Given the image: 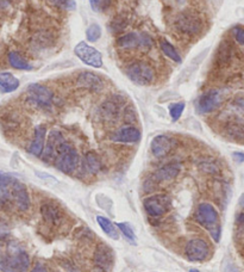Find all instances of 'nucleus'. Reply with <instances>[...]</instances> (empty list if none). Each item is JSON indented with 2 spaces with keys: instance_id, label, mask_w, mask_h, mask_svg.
<instances>
[{
  "instance_id": "nucleus-42",
  "label": "nucleus",
  "mask_w": 244,
  "mask_h": 272,
  "mask_svg": "<svg viewBox=\"0 0 244 272\" xmlns=\"http://www.w3.org/2000/svg\"><path fill=\"white\" fill-rule=\"evenodd\" d=\"M236 225L240 232H244V213H239L236 216Z\"/></svg>"
},
{
  "instance_id": "nucleus-45",
  "label": "nucleus",
  "mask_w": 244,
  "mask_h": 272,
  "mask_svg": "<svg viewBox=\"0 0 244 272\" xmlns=\"http://www.w3.org/2000/svg\"><path fill=\"white\" fill-rule=\"evenodd\" d=\"M11 6V0H0V9H9Z\"/></svg>"
},
{
  "instance_id": "nucleus-8",
  "label": "nucleus",
  "mask_w": 244,
  "mask_h": 272,
  "mask_svg": "<svg viewBox=\"0 0 244 272\" xmlns=\"http://www.w3.org/2000/svg\"><path fill=\"white\" fill-rule=\"evenodd\" d=\"M174 25H175L176 30L181 32V34L193 36L199 34L200 30L203 28V22L196 13L186 11L181 12L175 18Z\"/></svg>"
},
{
  "instance_id": "nucleus-18",
  "label": "nucleus",
  "mask_w": 244,
  "mask_h": 272,
  "mask_svg": "<svg viewBox=\"0 0 244 272\" xmlns=\"http://www.w3.org/2000/svg\"><path fill=\"white\" fill-rule=\"evenodd\" d=\"M76 85L79 87L91 89V91L99 92L104 88V80L102 77L93 72H81L76 78Z\"/></svg>"
},
{
  "instance_id": "nucleus-41",
  "label": "nucleus",
  "mask_w": 244,
  "mask_h": 272,
  "mask_svg": "<svg viewBox=\"0 0 244 272\" xmlns=\"http://www.w3.org/2000/svg\"><path fill=\"white\" fill-rule=\"evenodd\" d=\"M60 265H61L67 272H78V268H76L75 264L72 263V261L68 259H62L60 261Z\"/></svg>"
},
{
  "instance_id": "nucleus-34",
  "label": "nucleus",
  "mask_w": 244,
  "mask_h": 272,
  "mask_svg": "<svg viewBox=\"0 0 244 272\" xmlns=\"http://www.w3.org/2000/svg\"><path fill=\"white\" fill-rule=\"evenodd\" d=\"M2 122H3V127H4L6 130H15V129L18 128V125H19L18 118H17V116L13 114L5 115L4 117H3Z\"/></svg>"
},
{
  "instance_id": "nucleus-15",
  "label": "nucleus",
  "mask_w": 244,
  "mask_h": 272,
  "mask_svg": "<svg viewBox=\"0 0 244 272\" xmlns=\"http://www.w3.org/2000/svg\"><path fill=\"white\" fill-rule=\"evenodd\" d=\"M12 201L15 203L16 208L19 211L24 213L29 210L30 205H31V200H30V195L26 187L17 179L16 183L12 185Z\"/></svg>"
},
{
  "instance_id": "nucleus-6",
  "label": "nucleus",
  "mask_w": 244,
  "mask_h": 272,
  "mask_svg": "<svg viewBox=\"0 0 244 272\" xmlns=\"http://www.w3.org/2000/svg\"><path fill=\"white\" fill-rule=\"evenodd\" d=\"M128 78L139 86L150 85L155 79V72L152 66L142 61H136L130 64L125 69Z\"/></svg>"
},
{
  "instance_id": "nucleus-40",
  "label": "nucleus",
  "mask_w": 244,
  "mask_h": 272,
  "mask_svg": "<svg viewBox=\"0 0 244 272\" xmlns=\"http://www.w3.org/2000/svg\"><path fill=\"white\" fill-rule=\"evenodd\" d=\"M232 34L233 37L236 38V41L239 43V44L244 46V28L243 26H235L232 29Z\"/></svg>"
},
{
  "instance_id": "nucleus-10",
  "label": "nucleus",
  "mask_w": 244,
  "mask_h": 272,
  "mask_svg": "<svg viewBox=\"0 0 244 272\" xmlns=\"http://www.w3.org/2000/svg\"><path fill=\"white\" fill-rule=\"evenodd\" d=\"M93 261L96 270L100 272H110L115 264V255L112 248L105 243L96 244L93 253Z\"/></svg>"
},
{
  "instance_id": "nucleus-29",
  "label": "nucleus",
  "mask_w": 244,
  "mask_h": 272,
  "mask_svg": "<svg viewBox=\"0 0 244 272\" xmlns=\"http://www.w3.org/2000/svg\"><path fill=\"white\" fill-rule=\"evenodd\" d=\"M160 46H161L162 52L165 53L166 56H168L170 60H173V61L175 62H181V58H180V55L178 54V52H176V49L173 47L172 44L168 41H166V39H162L161 43H160Z\"/></svg>"
},
{
  "instance_id": "nucleus-36",
  "label": "nucleus",
  "mask_w": 244,
  "mask_h": 272,
  "mask_svg": "<svg viewBox=\"0 0 244 272\" xmlns=\"http://www.w3.org/2000/svg\"><path fill=\"white\" fill-rule=\"evenodd\" d=\"M93 11L103 12L108 10L112 4V0H89Z\"/></svg>"
},
{
  "instance_id": "nucleus-25",
  "label": "nucleus",
  "mask_w": 244,
  "mask_h": 272,
  "mask_svg": "<svg viewBox=\"0 0 244 272\" xmlns=\"http://www.w3.org/2000/svg\"><path fill=\"white\" fill-rule=\"evenodd\" d=\"M19 87V80L9 72H0V91L3 94H11Z\"/></svg>"
},
{
  "instance_id": "nucleus-17",
  "label": "nucleus",
  "mask_w": 244,
  "mask_h": 272,
  "mask_svg": "<svg viewBox=\"0 0 244 272\" xmlns=\"http://www.w3.org/2000/svg\"><path fill=\"white\" fill-rule=\"evenodd\" d=\"M41 215L45 223L50 225H59L63 221V213L61 208L54 202H44L41 205Z\"/></svg>"
},
{
  "instance_id": "nucleus-46",
  "label": "nucleus",
  "mask_w": 244,
  "mask_h": 272,
  "mask_svg": "<svg viewBox=\"0 0 244 272\" xmlns=\"http://www.w3.org/2000/svg\"><path fill=\"white\" fill-rule=\"evenodd\" d=\"M225 272H239V271L233 264H228L225 267Z\"/></svg>"
},
{
  "instance_id": "nucleus-43",
  "label": "nucleus",
  "mask_w": 244,
  "mask_h": 272,
  "mask_svg": "<svg viewBox=\"0 0 244 272\" xmlns=\"http://www.w3.org/2000/svg\"><path fill=\"white\" fill-rule=\"evenodd\" d=\"M30 272H49V270L44 264L38 263V264H36L35 266H33V268Z\"/></svg>"
},
{
  "instance_id": "nucleus-24",
  "label": "nucleus",
  "mask_w": 244,
  "mask_h": 272,
  "mask_svg": "<svg viewBox=\"0 0 244 272\" xmlns=\"http://www.w3.org/2000/svg\"><path fill=\"white\" fill-rule=\"evenodd\" d=\"M225 131L232 140L244 142V119L235 118L226 123Z\"/></svg>"
},
{
  "instance_id": "nucleus-3",
  "label": "nucleus",
  "mask_w": 244,
  "mask_h": 272,
  "mask_svg": "<svg viewBox=\"0 0 244 272\" xmlns=\"http://www.w3.org/2000/svg\"><path fill=\"white\" fill-rule=\"evenodd\" d=\"M80 164H81V160H80L78 151L69 142L63 141L56 153L54 160L55 167L62 173L72 174L80 167Z\"/></svg>"
},
{
  "instance_id": "nucleus-33",
  "label": "nucleus",
  "mask_w": 244,
  "mask_h": 272,
  "mask_svg": "<svg viewBox=\"0 0 244 272\" xmlns=\"http://www.w3.org/2000/svg\"><path fill=\"white\" fill-rule=\"evenodd\" d=\"M86 37L87 41L96 42L102 37V29L98 24H91L86 30Z\"/></svg>"
},
{
  "instance_id": "nucleus-26",
  "label": "nucleus",
  "mask_w": 244,
  "mask_h": 272,
  "mask_svg": "<svg viewBox=\"0 0 244 272\" xmlns=\"http://www.w3.org/2000/svg\"><path fill=\"white\" fill-rule=\"evenodd\" d=\"M231 58H232V51L230 43L226 41L220 43L216 54L217 64H219L220 66H228L229 62L231 61Z\"/></svg>"
},
{
  "instance_id": "nucleus-27",
  "label": "nucleus",
  "mask_w": 244,
  "mask_h": 272,
  "mask_svg": "<svg viewBox=\"0 0 244 272\" xmlns=\"http://www.w3.org/2000/svg\"><path fill=\"white\" fill-rule=\"evenodd\" d=\"M9 64L13 68L21 69V71H31L32 66L29 64L18 52H10L9 53Z\"/></svg>"
},
{
  "instance_id": "nucleus-2",
  "label": "nucleus",
  "mask_w": 244,
  "mask_h": 272,
  "mask_svg": "<svg viewBox=\"0 0 244 272\" xmlns=\"http://www.w3.org/2000/svg\"><path fill=\"white\" fill-rule=\"evenodd\" d=\"M194 220L202 227L206 228L216 243H219L222 230H220L219 224L218 210L215 208V205L207 203V202L200 203L194 211Z\"/></svg>"
},
{
  "instance_id": "nucleus-19",
  "label": "nucleus",
  "mask_w": 244,
  "mask_h": 272,
  "mask_svg": "<svg viewBox=\"0 0 244 272\" xmlns=\"http://www.w3.org/2000/svg\"><path fill=\"white\" fill-rule=\"evenodd\" d=\"M181 172V164L179 162H168V164L161 166L154 172L153 178L155 179L158 183H165V182H170L175 179Z\"/></svg>"
},
{
  "instance_id": "nucleus-38",
  "label": "nucleus",
  "mask_w": 244,
  "mask_h": 272,
  "mask_svg": "<svg viewBox=\"0 0 244 272\" xmlns=\"http://www.w3.org/2000/svg\"><path fill=\"white\" fill-rule=\"evenodd\" d=\"M123 118L128 125H132V123L137 122V112L132 107H126L123 112Z\"/></svg>"
},
{
  "instance_id": "nucleus-7",
  "label": "nucleus",
  "mask_w": 244,
  "mask_h": 272,
  "mask_svg": "<svg viewBox=\"0 0 244 272\" xmlns=\"http://www.w3.org/2000/svg\"><path fill=\"white\" fill-rule=\"evenodd\" d=\"M183 253L189 261H204L211 254V247L205 239L194 238L187 241Z\"/></svg>"
},
{
  "instance_id": "nucleus-20",
  "label": "nucleus",
  "mask_w": 244,
  "mask_h": 272,
  "mask_svg": "<svg viewBox=\"0 0 244 272\" xmlns=\"http://www.w3.org/2000/svg\"><path fill=\"white\" fill-rule=\"evenodd\" d=\"M122 101L124 102V99L116 96V97H112L104 102L99 108V114L103 119H105V121H115V119L118 118Z\"/></svg>"
},
{
  "instance_id": "nucleus-4",
  "label": "nucleus",
  "mask_w": 244,
  "mask_h": 272,
  "mask_svg": "<svg viewBox=\"0 0 244 272\" xmlns=\"http://www.w3.org/2000/svg\"><path fill=\"white\" fill-rule=\"evenodd\" d=\"M143 208L149 217L159 218L165 216L172 208V200L166 194L150 195L143 200Z\"/></svg>"
},
{
  "instance_id": "nucleus-37",
  "label": "nucleus",
  "mask_w": 244,
  "mask_h": 272,
  "mask_svg": "<svg viewBox=\"0 0 244 272\" xmlns=\"http://www.w3.org/2000/svg\"><path fill=\"white\" fill-rule=\"evenodd\" d=\"M46 2L62 10H74L76 8L75 0H46Z\"/></svg>"
},
{
  "instance_id": "nucleus-48",
  "label": "nucleus",
  "mask_w": 244,
  "mask_h": 272,
  "mask_svg": "<svg viewBox=\"0 0 244 272\" xmlns=\"http://www.w3.org/2000/svg\"><path fill=\"white\" fill-rule=\"evenodd\" d=\"M176 2H178V3H180V4H182V3H185V2H186V0H176Z\"/></svg>"
},
{
  "instance_id": "nucleus-5",
  "label": "nucleus",
  "mask_w": 244,
  "mask_h": 272,
  "mask_svg": "<svg viewBox=\"0 0 244 272\" xmlns=\"http://www.w3.org/2000/svg\"><path fill=\"white\" fill-rule=\"evenodd\" d=\"M26 96H28V102L32 105L37 107L43 110L52 108L54 94L49 87L41 84H30L26 88Z\"/></svg>"
},
{
  "instance_id": "nucleus-1",
  "label": "nucleus",
  "mask_w": 244,
  "mask_h": 272,
  "mask_svg": "<svg viewBox=\"0 0 244 272\" xmlns=\"http://www.w3.org/2000/svg\"><path fill=\"white\" fill-rule=\"evenodd\" d=\"M30 257L24 248L15 241L0 245V270L3 272H26L30 267Z\"/></svg>"
},
{
  "instance_id": "nucleus-35",
  "label": "nucleus",
  "mask_w": 244,
  "mask_h": 272,
  "mask_svg": "<svg viewBox=\"0 0 244 272\" xmlns=\"http://www.w3.org/2000/svg\"><path fill=\"white\" fill-rule=\"evenodd\" d=\"M199 168L205 173L209 174H215L219 172V166L217 165L216 161L213 160H204L199 164Z\"/></svg>"
},
{
  "instance_id": "nucleus-21",
  "label": "nucleus",
  "mask_w": 244,
  "mask_h": 272,
  "mask_svg": "<svg viewBox=\"0 0 244 272\" xmlns=\"http://www.w3.org/2000/svg\"><path fill=\"white\" fill-rule=\"evenodd\" d=\"M45 135H46V125L39 124L35 128V132H33V139L30 144L28 152L33 157L41 158L44 151V142H45Z\"/></svg>"
},
{
  "instance_id": "nucleus-32",
  "label": "nucleus",
  "mask_w": 244,
  "mask_h": 272,
  "mask_svg": "<svg viewBox=\"0 0 244 272\" xmlns=\"http://www.w3.org/2000/svg\"><path fill=\"white\" fill-rule=\"evenodd\" d=\"M183 110H185V103L183 102L174 103V104L169 105V115L170 117H172L173 122H176L180 117H181Z\"/></svg>"
},
{
  "instance_id": "nucleus-30",
  "label": "nucleus",
  "mask_w": 244,
  "mask_h": 272,
  "mask_svg": "<svg viewBox=\"0 0 244 272\" xmlns=\"http://www.w3.org/2000/svg\"><path fill=\"white\" fill-rule=\"evenodd\" d=\"M126 26H128V19L123 16H119V17L113 18L109 24L110 31L113 32V34H119L124 30Z\"/></svg>"
},
{
  "instance_id": "nucleus-11",
  "label": "nucleus",
  "mask_w": 244,
  "mask_h": 272,
  "mask_svg": "<svg viewBox=\"0 0 244 272\" xmlns=\"http://www.w3.org/2000/svg\"><path fill=\"white\" fill-rule=\"evenodd\" d=\"M74 53L83 64L94 68H100L103 66V55L98 49L89 46L86 42H80L75 46Z\"/></svg>"
},
{
  "instance_id": "nucleus-44",
  "label": "nucleus",
  "mask_w": 244,
  "mask_h": 272,
  "mask_svg": "<svg viewBox=\"0 0 244 272\" xmlns=\"http://www.w3.org/2000/svg\"><path fill=\"white\" fill-rule=\"evenodd\" d=\"M232 157L237 162H243L244 161V153H240V152H235V153L232 154Z\"/></svg>"
},
{
  "instance_id": "nucleus-47",
  "label": "nucleus",
  "mask_w": 244,
  "mask_h": 272,
  "mask_svg": "<svg viewBox=\"0 0 244 272\" xmlns=\"http://www.w3.org/2000/svg\"><path fill=\"white\" fill-rule=\"evenodd\" d=\"M239 205L243 208V210H244V195L242 196V197H240V200H239Z\"/></svg>"
},
{
  "instance_id": "nucleus-28",
  "label": "nucleus",
  "mask_w": 244,
  "mask_h": 272,
  "mask_svg": "<svg viewBox=\"0 0 244 272\" xmlns=\"http://www.w3.org/2000/svg\"><path fill=\"white\" fill-rule=\"evenodd\" d=\"M96 222H98L99 227L102 228L104 233L108 235V237H110L111 239H115V240H117V239L119 238L118 231H117V225L113 224L108 217L100 216L99 215V216H96Z\"/></svg>"
},
{
  "instance_id": "nucleus-9",
  "label": "nucleus",
  "mask_w": 244,
  "mask_h": 272,
  "mask_svg": "<svg viewBox=\"0 0 244 272\" xmlns=\"http://www.w3.org/2000/svg\"><path fill=\"white\" fill-rule=\"evenodd\" d=\"M117 46L122 49H149L153 46V38L147 32H129L117 39Z\"/></svg>"
},
{
  "instance_id": "nucleus-23",
  "label": "nucleus",
  "mask_w": 244,
  "mask_h": 272,
  "mask_svg": "<svg viewBox=\"0 0 244 272\" xmlns=\"http://www.w3.org/2000/svg\"><path fill=\"white\" fill-rule=\"evenodd\" d=\"M80 165H81L82 170L89 174H96L100 170H102L103 166L102 159L99 158V155L96 154L94 151L87 152Z\"/></svg>"
},
{
  "instance_id": "nucleus-39",
  "label": "nucleus",
  "mask_w": 244,
  "mask_h": 272,
  "mask_svg": "<svg viewBox=\"0 0 244 272\" xmlns=\"http://www.w3.org/2000/svg\"><path fill=\"white\" fill-rule=\"evenodd\" d=\"M10 234V227L4 218L0 216V241H5Z\"/></svg>"
},
{
  "instance_id": "nucleus-16",
  "label": "nucleus",
  "mask_w": 244,
  "mask_h": 272,
  "mask_svg": "<svg viewBox=\"0 0 244 272\" xmlns=\"http://www.w3.org/2000/svg\"><path fill=\"white\" fill-rule=\"evenodd\" d=\"M175 142L168 135H158L153 139L150 144V149L155 158L162 159L168 155L174 148Z\"/></svg>"
},
{
  "instance_id": "nucleus-22",
  "label": "nucleus",
  "mask_w": 244,
  "mask_h": 272,
  "mask_svg": "<svg viewBox=\"0 0 244 272\" xmlns=\"http://www.w3.org/2000/svg\"><path fill=\"white\" fill-rule=\"evenodd\" d=\"M17 178L8 173L0 172V207L11 203L12 201V185L16 183Z\"/></svg>"
},
{
  "instance_id": "nucleus-12",
  "label": "nucleus",
  "mask_w": 244,
  "mask_h": 272,
  "mask_svg": "<svg viewBox=\"0 0 244 272\" xmlns=\"http://www.w3.org/2000/svg\"><path fill=\"white\" fill-rule=\"evenodd\" d=\"M222 104V95L218 89H210L203 94L196 103V109L199 114H210Z\"/></svg>"
},
{
  "instance_id": "nucleus-14",
  "label": "nucleus",
  "mask_w": 244,
  "mask_h": 272,
  "mask_svg": "<svg viewBox=\"0 0 244 272\" xmlns=\"http://www.w3.org/2000/svg\"><path fill=\"white\" fill-rule=\"evenodd\" d=\"M110 139L117 144H137L141 140V131L133 125H124L113 131Z\"/></svg>"
},
{
  "instance_id": "nucleus-13",
  "label": "nucleus",
  "mask_w": 244,
  "mask_h": 272,
  "mask_svg": "<svg viewBox=\"0 0 244 272\" xmlns=\"http://www.w3.org/2000/svg\"><path fill=\"white\" fill-rule=\"evenodd\" d=\"M63 141L66 140L61 131L58 130V129L50 130L48 138H46V145L44 146V151H43V154L41 157L42 160L44 162L54 161L60 145H61Z\"/></svg>"
},
{
  "instance_id": "nucleus-49",
  "label": "nucleus",
  "mask_w": 244,
  "mask_h": 272,
  "mask_svg": "<svg viewBox=\"0 0 244 272\" xmlns=\"http://www.w3.org/2000/svg\"><path fill=\"white\" fill-rule=\"evenodd\" d=\"M189 272H199V271H197V270H194V268H190V270H189Z\"/></svg>"
},
{
  "instance_id": "nucleus-31",
  "label": "nucleus",
  "mask_w": 244,
  "mask_h": 272,
  "mask_svg": "<svg viewBox=\"0 0 244 272\" xmlns=\"http://www.w3.org/2000/svg\"><path fill=\"white\" fill-rule=\"evenodd\" d=\"M117 228L122 232V234L124 235V237L128 239L129 241H131V243L136 244V235H135V232H133L132 227L130 225V223H128V222H119V223H116Z\"/></svg>"
}]
</instances>
